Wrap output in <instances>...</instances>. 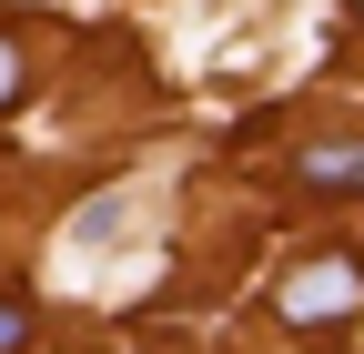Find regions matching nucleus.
Here are the masks:
<instances>
[{
    "mask_svg": "<svg viewBox=\"0 0 364 354\" xmlns=\"http://www.w3.org/2000/svg\"><path fill=\"white\" fill-rule=\"evenodd\" d=\"M273 314H284L294 334L354 324V314H364V263H354V253H304L294 274H284V294H273Z\"/></svg>",
    "mask_w": 364,
    "mask_h": 354,
    "instance_id": "1",
    "label": "nucleus"
},
{
    "mask_svg": "<svg viewBox=\"0 0 364 354\" xmlns=\"http://www.w3.org/2000/svg\"><path fill=\"white\" fill-rule=\"evenodd\" d=\"M21 92H31V61H21V41H11V31H0V112H11Z\"/></svg>",
    "mask_w": 364,
    "mask_h": 354,
    "instance_id": "3",
    "label": "nucleus"
},
{
    "mask_svg": "<svg viewBox=\"0 0 364 354\" xmlns=\"http://www.w3.org/2000/svg\"><path fill=\"white\" fill-rule=\"evenodd\" d=\"M294 172H304L314 193H364V142L324 132V142H304V152H294Z\"/></svg>",
    "mask_w": 364,
    "mask_h": 354,
    "instance_id": "2",
    "label": "nucleus"
},
{
    "mask_svg": "<svg viewBox=\"0 0 364 354\" xmlns=\"http://www.w3.org/2000/svg\"><path fill=\"white\" fill-rule=\"evenodd\" d=\"M354 11H364V0H354Z\"/></svg>",
    "mask_w": 364,
    "mask_h": 354,
    "instance_id": "5",
    "label": "nucleus"
},
{
    "mask_svg": "<svg viewBox=\"0 0 364 354\" xmlns=\"http://www.w3.org/2000/svg\"><path fill=\"white\" fill-rule=\"evenodd\" d=\"M21 344H31V304H21V294H0V354H21Z\"/></svg>",
    "mask_w": 364,
    "mask_h": 354,
    "instance_id": "4",
    "label": "nucleus"
}]
</instances>
